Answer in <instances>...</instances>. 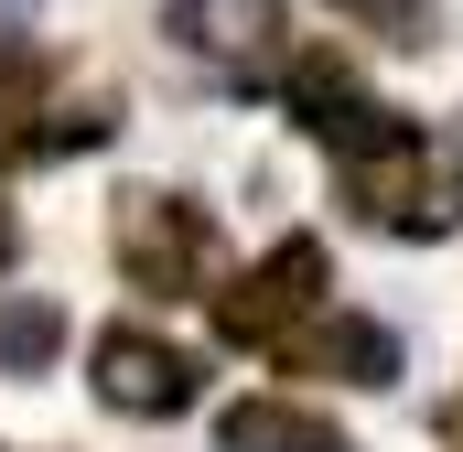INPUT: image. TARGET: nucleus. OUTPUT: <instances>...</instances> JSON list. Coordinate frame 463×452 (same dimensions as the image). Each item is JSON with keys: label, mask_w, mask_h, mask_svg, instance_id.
<instances>
[{"label": "nucleus", "mask_w": 463, "mask_h": 452, "mask_svg": "<svg viewBox=\"0 0 463 452\" xmlns=\"http://www.w3.org/2000/svg\"><path fill=\"white\" fill-rule=\"evenodd\" d=\"M54 355H65V302H43V291L0 302V366H11V377H43Z\"/></svg>", "instance_id": "nucleus-8"}, {"label": "nucleus", "mask_w": 463, "mask_h": 452, "mask_svg": "<svg viewBox=\"0 0 463 452\" xmlns=\"http://www.w3.org/2000/svg\"><path fill=\"white\" fill-rule=\"evenodd\" d=\"M98 399L129 410V420H184L194 410V355L140 334V324H109L98 334Z\"/></svg>", "instance_id": "nucleus-4"}, {"label": "nucleus", "mask_w": 463, "mask_h": 452, "mask_svg": "<svg viewBox=\"0 0 463 452\" xmlns=\"http://www.w3.org/2000/svg\"><path fill=\"white\" fill-rule=\"evenodd\" d=\"M162 33L184 54H205L216 76H269L280 65V0H162Z\"/></svg>", "instance_id": "nucleus-5"}, {"label": "nucleus", "mask_w": 463, "mask_h": 452, "mask_svg": "<svg viewBox=\"0 0 463 452\" xmlns=\"http://www.w3.org/2000/svg\"><path fill=\"white\" fill-rule=\"evenodd\" d=\"M216 442L227 452H355L345 420H324V410H302V399H237L227 420H216Z\"/></svg>", "instance_id": "nucleus-7"}, {"label": "nucleus", "mask_w": 463, "mask_h": 452, "mask_svg": "<svg viewBox=\"0 0 463 452\" xmlns=\"http://www.w3.org/2000/svg\"><path fill=\"white\" fill-rule=\"evenodd\" d=\"M109 248H118V269H129V291H151V302H205L216 216L184 205V194H151V184H140V194H118Z\"/></svg>", "instance_id": "nucleus-1"}, {"label": "nucleus", "mask_w": 463, "mask_h": 452, "mask_svg": "<svg viewBox=\"0 0 463 452\" xmlns=\"http://www.w3.org/2000/svg\"><path fill=\"white\" fill-rule=\"evenodd\" d=\"M355 216H366V226H399V237H442V226L463 216V194L442 184L431 140L399 129V140H377V151L355 162Z\"/></svg>", "instance_id": "nucleus-3"}, {"label": "nucleus", "mask_w": 463, "mask_h": 452, "mask_svg": "<svg viewBox=\"0 0 463 452\" xmlns=\"http://www.w3.org/2000/svg\"><path fill=\"white\" fill-rule=\"evenodd\" d=\"M0 259H11V216H0Z\"/></svg>", "instance_id": "nucleus-10"}, {"label": "nucleus", "mask_w": 463, "mask_h": 452, "mask_svg": "<svg viewBox=\"0 0 463 452\" xmlns=\"http://www.w3.org/2000/svg\"><path fill=\"white\" fill-rule=\"evenodd\" d=\"M324 280H335L324 237H280L237 291H216V334H227V344H280L313 302H324Z\"/></svg>", "instance_id": "nucleus-2"}, {"label": "nucleus", "mask_w": 463, "mask_h": 452, "mask_svg": "<svg viewBox=\"0 0 463 452\" xmlns=\"http://www.w3.org/2000/svg\"><path fill=\"white\" fill-rule=\"evenodd\" d=\"M280 377H335V388H388L399 377V334L377 313H324L302 334H280Z\"/></svg>", "instance_id": "nucleus-6"}, {"label": "nucleus", "mask_w": 463, "mask_h": 452, "mask_svg": "<svg viewBox=\"0 0 463 452\" xmlns=\"http://www.w3.org/2000/svg\"><path fill=\"white\" fill-rule=\"evenodd\" d=\"M366 33H388V43H410V54H431L442 43V0H345Z\"/></svg>", "instance_id": "nucleus-9"}, {"label": "nucleus", "mask_w": 463, "mask_h": 452, "mask_svg": "<svg viewBox=\"0 0 463 452\" xmlns=\"http://www.w3.org/2000/svg\"><path fill=\"white\" fill-rule=\"evenodd\" d=\"M0 11H33V0H0Z\"/></svg>", "instance_id": "nucleus-11"}]
</instances>
